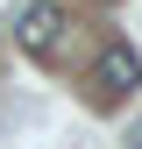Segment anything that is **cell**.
Instances as JSON below:
<instances>
[{
	"instance_id": "1",
	"label": "cell",
	"mask_w": 142,
	"mask_h": 149,
	"mask_svg": "<svg viewBox=\"0 0 142 149\" xmlns=\"http://www.w3.org/2000/svg\"><path fill=\"white\" fill-rule=\"evenodd\" d=\"M57 36H64V7H57V0H29V7L14 14V43H22L29 57H50Z\"/></svg>"
},
{
	"instance_id": "2",
	"label": "cell",
	"mask_w": 142,
	"mask_h": 149,
	"mask_svg": "<svg viewBox=\"0 0 142 149\" xmlns=\"http://www.w3.org/2000/svg\"><path fill=\"white\" fill-rule=\"evenodd\" d=\"M93 78H100V92H135V85H142V57H135L128 43H106Z\"/></svg>"
},
{
	"instance_id": "3",
	"label": "cell",
	"mask_w": 142,
	"mask_h": 149,
	"mask_svg": "<svg viewBox=\"0 0 142 149\" xmlns=\"http://www.w3.org/2000/svg\"><path fill=\"white\" fill-rule=\"evenodd\" d=\"M128 142H135V149H142V121H135V128H128Z\"/></svg>"
}]
</instances>
